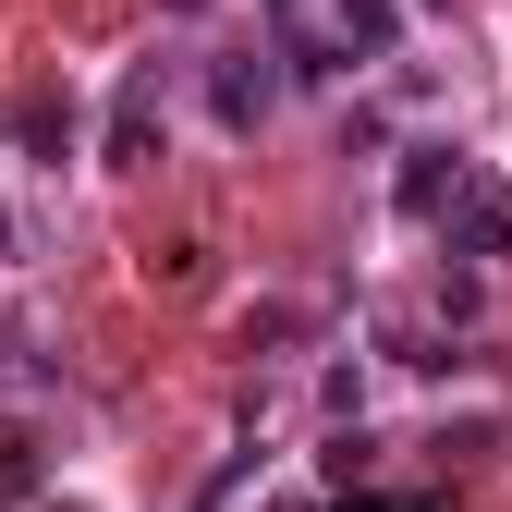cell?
I'll return each mask as SVG.
<instances>
[{"label":"cell","instance_id":"cell-7","mask_svg":"<svg viewBox=\"0 0 512 512\" xmlns=\"http://www.w3.org/2000/svg\"><path fill=\"white\" fill-rule=\"evenodd\" d=\"M25 488H37V452H25V439H13V427H0V512H13Z\"/></svg>","mask_w":512,"mask_h":512},{"label":"cell","instance_id":"cell-3","mask_svg":"<svg viewBox=\"0 0 512 512\" xmlns=\"http://www.w3.org/2000/svg\"><path fill=\"white\" fill-rule=\"evenodd\" d=\"M281 86H293V74H281V49H244V61H220V74H208V110L244 135V122H269V98H281Z\"/></svg>","mask_w":512,"mask_h":512},{"label":"cell","instance_id":"cell-8","mask_svg":"<svg viewBox=\"0 0 512 512\" xmlns=\"http://www.w3.org/2000/svg\"><path fill=\"white\" fill-rule=\"evenodd\" d=\"M342 512H427V500H342Z\"/></svg>","mask_w":512,"mask_h":512},{"label":"cell","instance_id":"cell-4","mask_svg":"<svg viewBox=\"0 0 512 512\" xmlns=\"http://www.w3.org/2000/svg\"><path fill=\"white\" fill-rule=\"evenodd\" d=\"M147 159H159V61L110 98V171H147Z\"/></svg>","mask_w":512,"mask_h":512},{"label":"cell","instance_id":"cell-9","mask_svg":"<svg viewBox=\"0 0 512 512\" xmlns=\"http://www.w3.org/2000/svg\"><path fill=\"white\" fill-rule=\"evenodd\" d=\"M171 13H196V0H171Z\"/></svg>","mask_w":512,"mask_h":512},{"label":"cell","instance_id":"cell-10","mask_svg":"<svg viewBox=\"0 0 512 512\" xmlns=\"http://www.w3.org/2000/svg\"><path fill=\"white\" fill-rule=\"evenodd\" d=\"M0 244H13V220H0Z\"/></svg>","mask_w":512,"mask_h":512},{"label":"cell","instance_id":"cell-1","mask_svg":"<svg viewBox=\"0 0 512 512\" xmlns=\"http://www.w3.org/2000/svg\"><path fill=\"white\" fill-rule=\"evenodd\" d=\"M269 25H281V74H293V86H330V74H354L342 0H269Z\"/></svg>","mask_w":512,"mask_h":512},{"label":"cell","instance_id":"cell-6","mask_svg":"<svg viewBox=\"0 0 512 512\" xmlns=\"http://www.w3.org/2000/svg\"><path fill=\"white\" fill-rule=\"evenodd\" d=\"M342 37H354V61H378L403 37V0H342Z\"/></svg>","mask_w":512,"mask_h":512},{"label":"cell","instance_id":"cell-2","mask_svg":"<svg viewBox=\"0 0 512 512\" xmlns=\"http://www.w3.org/2000/svg\"><path fill=\"white\" fill-rule=\"evenodd\" d=\"M391 196H403V220H439V232H452V208L476 196V159L464 147H403V183H391Z\"/></svg>","mask_w":512,"mask_h":512},{"label":"cell","instance_id":"cell-5","mask_svg":"<svg viewBox=\"0 0 512 512\" xmlns=\"http://www.w3.org/2000/svg\"><path fill=\"white\" fill-rule=\"evenodd\" d=\"M452 256H512V196L500 183H476V196L452 208Z\"/></svg>","mask_w":512,"mask_h":512}]
</instances>
